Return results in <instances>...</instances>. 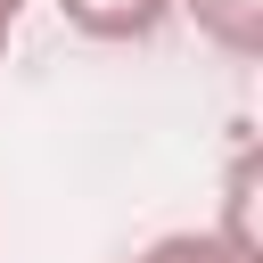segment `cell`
Returning <instances> with one entry per match:
<instances>
[{
	"instance_id": "5b68a950",
	"label": "cell",
	"mask_w": 263,
	"mask_h": 263,
	"mask_svg": "<svg viewBox=\"0 0 263 263\" xmlns=\"http://www.w3.org/2000/svg\"><path fill=\"white\" fill-rule=\"evenodd\" d=\"M0 66H8V16H0Z\"/></svg>"
},
{
	"instance_id": "6da1fadb",
	"label": "cell",
	"mask_w": 263,
	"mask_h": 263,
	"mask_svg": "<svg viewBox=\"0 0 263 263\" xmlns=\"http://www.w3.org/2000/svg\"><path fill=\"white\" fill-rule=\"evenodd\" d=\"M173 8H181L222 58H238V66L263 58V0H173Z\"/></svg>"
},
{
	"instance_id": "7a4b0ae2",
	"label": "cell",
	"mask_w": 263,
	"mask_h": 263,
	"mask_svg": "<svg viewBox=\"0 0 263 263\" xmlns=\"http://www.w3.org/2000/svg\"><path fill=\"white\" fill-rule=\"evenodd\" d=\"M58 16L90 41H148L173 16V0H58Z\"/></svg>"
},
{
	"instance_id": "277c9868",
	"label": "cell",
	"mask_w": 263,
	"mask_h": 263,
	"mask_svg": "<svg viewBox=\"0 0 263 263\" xmlns=\"http://www.w3.org/2000/svg\"><path fill=\"white\" fill-rule=\"evenodd\" d=\"M16 8H25V0H0V16H8V25H16Z\"/></svg>"
},
{
	"instance_id": "3957f363",
	"label": "cell",
	"mask_w": 263,
	"mask_h": 263,
	"mask_svg": "<svg viewBox=\"0 0 263 263\" xmlns=\"http://www.w3.org/2000/svg\"><path fill=\"white\" fill-rule=\"evenodd\" d=\"M132 263H247V255H238V247H222L214 230H173V238L140 247Z\"/></svg>"
}]
</instances>
